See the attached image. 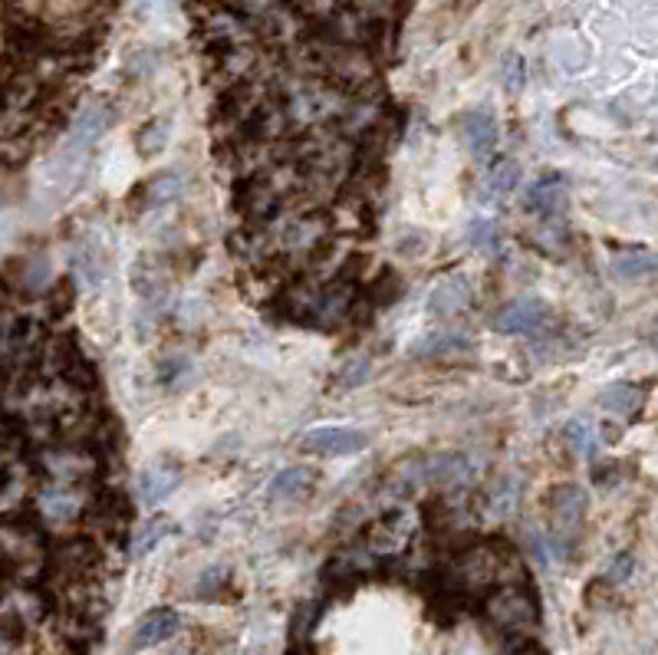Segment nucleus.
Here are the masks:
<instances>
[{"instance_id": "a878e982", "label": "nucleus", "mask_w": 658, "mask_h": 655, "mask_svg": "<svg viewBox=\"0 0 658 655\" xmlns=\"http://www.w3.org/2000/svg\"><path fill=\"white\" fill-rule=\"evenodd\" d=\"M168 145V122L165 119H149L145 126L135 132V152L145 162H152L155 155H162V149Z\"/></svg>"}, {"instance_id": "20e7f679", "label": "nucleus", "mask_w": 658, "mask_h": 655, "mask_svg": "<svg viewBox=\"0 0 658 655\" xmlns=\"http://www.w3.org/2000/svg\"><path fill=\"white\" fill-rule=\"evenodd\" d=\"M89 494L86 488H76V484H56L47 481L33 498V507H37V517L53 530H66L79 521H86L89 511Z\"/></svg>"}, {"instance_id": "7ed1b4c3", "label": "nucleus", "mask_w": 658, "mask_h": 655, "mask_svg": "<svg viewBox=\"0 0 658 655\" xmlns=\"http://www.w3.org/2000/svg\"><path fill=\"white\" fill-rule=\"evenodd\" d=\"M547 517L550 527L543 540H547V553L553 557H566L573 550V540L580 537L583 521H586V491L580 484H557L547 494Z\"/></svg>"}, {"instance_id": "6ab92c4d", "label": "nucleus", "mask_w": 658, "mask_h": 655, "mask_svg": "<svg viewBox=\"0 0 658 655\" xmlns=\"http://www.w3.org/2000/svg\"><path fill=\"white\" fill-rule=\"evenodd\" d=\"M316 488V471L306 465H293L277 471L267 484V501L274 504H297L303 498H310Z\"/></svg>"}, {"instance_id": "a211bd4d", "label": "nucleus", "mask_w": 658, "mask_h": 655, "mask_svg": "<svg viewBox=\"0 0 658 655\" xmlns=\"http://www.w3.org/2000/svg\"><path fill=\"white\" fill-rule=\"evenodd\" d=\"M471 336L461 330H451V326H441V330L428 333L422 343L415 346V353L428 359V363H451V359H464L471 356Z\"/></svg>"}, {"instance_id": "393cba45", "label": "nucleus", "mask_w": 658, "mask_h": 655, "mask_svg": "<svg viewBox=\"0 0 658 655\" xmlns=\"http://www.w3.org/2000/svg\"><path fill=\"white\" fill-rule=\"evenodd\" d=\"M228 590H231V570L221 567V563H214V567L198 573L195 590H191V593H195V600L211 603V600H221V596L228 593Z\"/></svg>"}, {"instance_id": "4be33fe9", "label": "nucleus", "mask_w": 658, "mask_h": 655, "mask_svg": "<svg viewBox=\"0 0 658 655\" xmlns=\"http://www.w3.org/2000/svg\"><path fill=\"white\" fill-rule=\"evenodd\" d=\"M185 185H188V178L181 175V172H172V168H168V172L152 175L149 182L139 188L142 208H145V211H158V208L175 205V201L185 195Z\"/></svg>"}, {"instance_id": "cd10ccee", "label": "nucleus", "mask_w": 658, "mask_h": 655, "mask_svg": "<svg viewBox=\"0 0 658 655\" xmlns=\"http://www.w3.org/2000/svg\"><path fill=\"white\" fill-rule=\"evenodd\" d=\"M405 293V280L395 270H382V274L369 284V303L372 307H389Z\"/></svg>"}, {"instance_id": "f3484780", "label": "nucleus", "mask_w": 658, "mask_h": 655, "mask_svg": "<svg viewBox=\"0 0 658 655\" xmlns=\"http://www.w3.org/2000/svg\"><path fill=\"white\" fill-rule=\"evenodd\" d=\"M181 629V613L172 606H158L152 613H145L139 619V626L132 632V652H142V649H152V646H162L175 636Z\"/></svg>"}, {"instance_id": "39448f33", "label": "nucleus", "mask_w": 658, "mask_h": 655, "mask_svg": "<svg viewBox=\"0 0 658 655\" xmlns=\"http://www.w3.org/2000/svg\"><path fill=\"white\" fill-rule=\"evenodd\" d=\"M43 468H47L50 481H56V484H76V488H86V484L99 481L102 455L93 445L66 442V445L43 455Z\"/></svg>"}, {"instance_id": "2f4dec72", "label": "nucleus", "mask_w": 658, "mask_h": 655, "mask_svg": "<svg viewBox=\"0 0 658 655\" xmlns=\"http://www.w3.org/2000/svg\"><path fill=\"white\" fill-rule=\"evenodd\" d=\"M619 277H645L658 270V257H626V261L616 264Z\"/></svg>"}, {"instance_id": "c756f323", "label": "nucleus", "mask_w": 658, "mask_h": 655, "mask_svg": "<svg viewBox=\"0 0 658 655\" xmlns=\"http://www.w3.org/2000/svg\"><path fill=\"white\" fill-rule=\"evenodd\" d=\"M639 399H642L639 389H632V386H609L603 392V405L616 415H632L639 409Z\"/></svg>"}, {"instance_id": "412c9836", "label": "nucleus", "mask_w": 658, "mask_h": 655, "mask_svg": "<svg viewBox=\"0 0 658 655\" xmlns=\"http://www.w3.org/2000/svg\"><path fill=\"white\" fill-rule=\"evenodd\" d=\"M520 185V165L514 158H497V162L484 172L481 182V201L484 205H501Z\"/></svg>"}, {"instance_id": "b1692460", "label": "nucleus", "mask_w": 658, "mask_h": 655, "mask_svg": "<svg viewBox=\"0 0 658 655\" xmlns=\"http://www.w3.org/2000/svg\"><path fill=\"white\" fill-rule=\"evenodd\" d=\"M132 287L139 290V297L152 300V297H162V293H165L168 277H165L162 267L152 264L149 257H142V261L132 267Z\"/></svg>"}, {"instance_id": "9b49d317", "label": "nucleus", "mask_w": 658, "mask_h": 655, "mask_svg": "<svg viewBox=\"0 0 658 655\" xmlns=\"http://www.w3.org/2000/svg\"><path fill=\"white\" fill-rule=\"evenodd\" d=\"M369 445L366 432H359L353 425H320V428H310L303 435L300 448L306 455H316V458H349V455H359L362 448Z\"/></svg>"}, {"instance_id": "473e14b6", "label": "nucleus", "mask_w": 658, "mask_h": 655, "mask_svg": "<svg viewBox=\"0 0 658 655\" xmlns=\"http://www.w3.org/2000/svg\"><path fill=\"white\" fill-rule=\"evenodd\" d=\"M632 567H635L632 553H619V557L612 560V567H609V573H606V580H609V583H622V580H629Z\"/></svg>"}, {"instance_id": "c9c22d12", "label": "nucleus", "mask_w": 658, "mask_h": 655, "mask_svg": "<svg viewBox=\"0 0 658 655\" xmlns=\"http://www.w3.org/2000/svg\"><path fill=\"white\" fill-rule=\"evenodd\" d=\"M455 4H458V7H464V4H468V7H471V4H478V0H455Z\"/></svg>"}, {"instance_id": "bb28decb", "label": "nucleus", "mask_w": 658, "mask_h": 655, "mask_svg": "<svg viewBox=\"0 0 658 655\" xmlns=\"http://www.w3.org/2000/svg\"><path fill=\"white\" fill-rule=\"evenodd\" d=\"M369 376H372V359L369 356H349L343 366L336 369V376H333V389H339V392H349V389H359V386H366L369 382Z\"/></svg>"}, {"instance_id": "ddd939ff", "label": "nucleus", "mask_w": 658, "mask_h": 655, "mask_svg": "<svg viewBox=\"0 0 658 655\" xmlns=\"http://www.w3.org/2000/svg\"><path fill=\"white\" fill-rule=\"evenodd\" d=\"M139 498L145 507H158L165 504L172 494L181 488V465L172 458H158L152 465H145L139 471Z\"/></svg>"}, {"instance_id": "4468645a", "label": "nucleus", "mask_w": 658, "mask_h": 655, "mask_svg": "<svg viewBox=\"0 0 658 655\" xmlns=\"http://www.w3.org/2000/svg\"><path fill=\"white\" fill-rule=\"evenodd\" d=\"M461 139L474 158H491L501 139V122L491 109H471L461 116Z\"/></svg>"}, {"instance_id": "f8f14e48", "label": "nucleus", "mask_w": 658, "mask_h": 655, "mask_svg": "<svg viewBox=\"0 0 658 655\" xmlns=\"http://www.w3.org/2000/svg\"><path fill=\"white\" fill-rule=\"evenodd\" d=\"M116 122V109L109 103H93L86 106L70 126V142H66V155L70 158H83L93 145L109 132V126Z\"/></svg>"}, {"instance_id": "e433bc0d", "label": "nucleus", "mask_w": 658, "mask_h": 655, "mask_svg": "<svg viewBox=\"0 0 658 655\" xmlns=\"http://www.w3.org/2000/svg\"><path fill=\"white\" fill-rule=\"evenodd\" d=\"M99 4H119V0H99Z\"/></svg>"}, {"instance_id": "dca6fc26", "label": "nucleus", "mask_w": 658, "mask_h": 655, "mask_svg": "<svg viewBox=\"0 0 658 655\" xmlns=\"http://www.w3.org/2000/svg\"><path fill=\"white\" fill-rule=\"evenodd\" d=\"M566 185L560 182L557 175H550V178H540V182H533L527 191H524V211L527 214H533V218H540V221H557L560 214L566 211Z\"/></svg>"}, {"instance_id": "1a4fd4ad", "label": "nucleus", "mask_w": 658, "mask_h": 655, "mask_svg": "<svg viewBox=\"0 0 658 655\" xmlns=\"http://www.w3.org/2000/svg\"><path fill=\"white\" fill-rule=\"evenodd\" d=\"M379 567H382V560L366 544H362V540H356V544L339 547L333 557H329L326 570H323V580L329 586H346L349 590V586L376 577Z\"/></svg>"}, {"instance_id": "0eeeda50", "label": "nucleus", "mask_w": 658, "mask_h": 655, "mask_svg": "<svg viewBox=\"0 0 658 655\" xmlns=\"http://www.w3.org/2000/svg\"><path fill=\"white\" fill-rule=\"evenodd\" d=\"M550 326H553L550 307L537 297L510 300L491 316V330L501 336H543Z\"/></svg>"}, {"instance_id": "72a5a7b5", "label": "nucleus", "mask_w": 658, "mask_h": 655, "mask_svg": "<svg viewBox=\"0 0 658 655\" xmlns=\"http://www.w3.org/2000/svg\"><path fill=\"white\" fill-rule=\"evenodd\" d=\"M504 83H507L510 93H517V89L524 86V60H520V56H510V60H507Z\"/></svg>"}, {"instance_id": "c85d7f7f", "label": "nucleus", "mask_w": 658, "mask_h": 655, "mask_svg": "<svg viewBox=\"0 0 658 655\" xmlns=\"http://www.w3.org/2000/svg\"><path fill=\"white\" fill-rule=\"evenodd\" d=\"M563 442L570 445L576 455L589 458L596 451V432L583 419H573V422H566V428H563Z\"/></svg>"}, {"instance_id": "6e6552de", "label": "nucleus", "mask_w": 658, "mask_h": 655, "mask_svg": "<svg viewBox=\"0 0 658 655\" xmlns=\"http://www.w3.org/2000/svg\"><path fill=\"white\" fill-rule=\"evenodd\" d=\"M0 560L20 573H37L47 567V544L33 527L4 524L0 527Z\"/></svg>"}, {"instance_id": "aec40b11", "label": "nucleus", "mask_w": 658, "mask_h": 655, "mask_svg": "<svg viewBox=\"0 0 658 655\" xmlns=\"http://www.w3.org/2000/svg\"><path fill=\"white\" fill-rule=\"evenodd\" d=\"M481 517L487 521H507L510 514L517 511L520 504V484L517 478H510V474H501V478H494L487 484V491L481 494Z\"/></svg>"}, {"instance_id": "423d86ee", "label": "nucleus", "mask_w": 658, "mask_h": 655, "mask_svg": "<svg viewBox=\"0 0 658 655\" xmlns=\"http://www.w3.org/2000/svg\"><path fill=\"white\" fill-rule=\"evenodd\" d=\"M412 537H415V514L408 511V507H395V511L379 514L376 521L366 527L362 544L376 553L379 560H385V557H399V553L412 544Z\"/></svg>"}, {"instance_id": "7c9ffc66", "label": "nucleus", "mask_w": 658, "mask_h": 655, "mask_svg": "<svg viewBox=\"0 0 658 655\" xmlns=\"http://www.w3.org/2000/svg\"><path fill=\"white\" fill-rule=\"evenodd\" d=\"M471 244L478 251H497L501 247V231H497L494 221H474L471 224Z\"/></svg>"}, {"instance_id": "2eb2a0df", "label": "nucleus", "mask_w": 658, "mask_h": 655, "mask_svg": "<svg viewBox=\"0 0 658 655\" xmlns=\"http://www.w3.org/2000/svg\"><path fill=\"white\" fill-rule=\"evenodd\" d=\"M468 303H471V280L464 274H451V277L441 280L435 290H431L428 316L431 320L448 323V320H455V316H461L464 310H468Z\"/></svg>"}, {"instance_id": "f03ea898", "label": "nucleus", "mask_w": 658, "mask_h": 655, "mask_svg": "<svg viewBox=\"0 0 658 655\" xmlns=\"http://www.w3.org/2000/svg\"><path fill=\"white\" fill-rule=\"evenodd\" d=\"M481 616L484 623L497 629L501 636H527L540 623V603L533 590L520 583H501L497 590L481 596Z\"/></svg>"}, {"instance_id": "f257e3e1", "label": "nucleus", "mask_w": 658, "mask_h": 655, "mask_svg": "<svg viewBox=\"0 0 658 655\" xmlns=\"http://www.w3.org/2000/svg\"><path fill=\"white\" fill-rule=\"evenodd\" d=\"M329 234H333V221L316 205H303L300 211H280L267 228L277 257H306V261H316L326 251Z\"/></svg>"}, {"instance_id": "f704fd0d", "label": "nucleus", "mask_w": 658, "mask_h": 655, "mask_svg": "<svg viewBox=\"0 0 658 655\" xmlns=\"http://www.w3.org/2000/svg\"><path fill=\"white\" fill-rule=\"evenodd\" d=\"M356 7H359V10H366V14H372V10L389 7V0H356Z\"/></svg>"}, {"instance_id": "5701e85b", "label": "nucleus", "mask_w": 658, "mask_h": 655, "mask_svg": "<svg viewBox=\"0 0 658 655\" xmlns=\"http://www.w3.org/2000/svg\"><path fill=\"white\" fill-rule=\"evenodd\" d=\"M175 530V521L168 514H152L149 521H142L139 527L129 534V557L132 560H142L145 553H152L162 540Z\"/></svg>"}, {"instance_id": "9d476101", "label": "nucleus", "mask_w": 658, "mask_h": 655, "mask_svg": "<svg viewBox=\"0 0 658 655\" xmlns=\"http://www.w3.org/2000/svg\"><path fill=\"white\" fill-rule=\"evenodd\" d=\"M478 474H481L478 458L464 455V451H441V455H425L428 488L464 491L471 481H478Z\"/></svg>"}]
</instances>
